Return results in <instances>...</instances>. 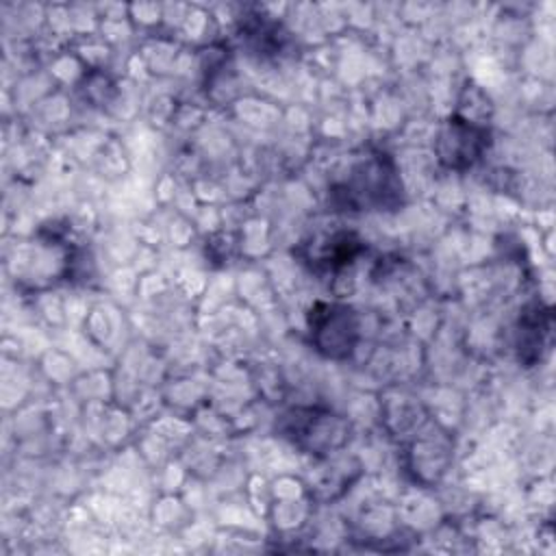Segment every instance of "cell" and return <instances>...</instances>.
<instances>
[{
    "label": "cell",
    "mask_w": 556,
    "mask_h": 556,
    "mask_svg": "<svg viewBox=\"0 0 556 556\" xmlns=\"http://www.w3.org/2000/svg\"><path fill=\"white\" fill-rule=\"evenodd\" d=\"M382 156L384 154H374L356 163L352 174L334 187L332 193L341 204L352 206V211H374L378 206H393L400 200L402 187L391 163Z\"/></svg>",
    "instance_id": "cell-1"
},
{
    "label": "cell",
    "mask_w": 556,
    "mask_h": 556,
    "mask_svg": "<svg viewBox=\"0 0 556 556\" xmlns=\"http://www.w3.org/2000/svg\"><path fill=\"white\" fill-rule=\"evenodd\" d=\"M311 337L324 354L345 356L356 339L354 311L341 304H317L311 311Z\"/></svg>",
    "instance_id": "cell-2"
},
{
    "label": "cell",
    "mask_w": 556,
    "mask_h": 556,
    "mask_svg": "<svg viewBox=\"0 0 556 556\" xmlns=\"http://www.w3.org/2000/svg\"><path fill=\"white\" fill-rule=\"evenodd\" d=\"M489 143V130L463 117H450L439 132V159L454 169L469 167Z\"/></svg>",
    "instance_id": "cell-3"
}]
</instances>
